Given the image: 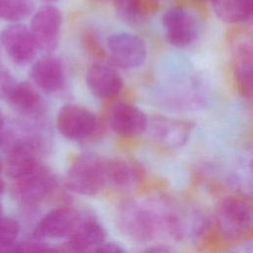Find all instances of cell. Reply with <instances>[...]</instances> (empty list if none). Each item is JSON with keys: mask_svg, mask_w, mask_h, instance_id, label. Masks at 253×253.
Returning a JSON list of instances; mask_svg holds the SVG:
<instances>
[{"mask_svg": "<svg viewBox=\"0 0 253 253\" xmlns=\"http://www.w3.org/2000/svg\"><path fill=\"white\" fill-rule=\"evenodd\" d=\"M120 230L130 240L146 243L165 232L163 201L153 203L126 202L117 213Z\"/></svg>", "mask_w": 253, "mask_h": 253, "instance_id": "1", "label": "cell"}, {"mask_svg": "<svg viewBox=\"0 0 253 253\" xmlns=\"http://www.w3.org/2000/svg\"><path fill=\"white\" fill-rule=\"evenodd\" d=\"M65 187L80 196H95L106 186V158L81 153L70 163L64 178Z\"/></svg>", "mask_w": 253, "mask_h": 253, "instance_id": "2", "label": "cell"}, {"mask_svg": "<svg viewBox=\"0 0 253 253\" xmlns=\"http://www.w3.org/2000/svg\"><path fill=\"white\" fill-rule=\"evenodd\" d=\"M252 222V207L246 199L227 196L218 203L214 214V224L224 240L235 242L245 238L251 232Z\"/></svg>", "mask_w": 253, "mask_h": 253, "instance_id": "3", "label": "cell"}, {"mask_svg": "<svg viewBox=\"0 0 253 253\" xmlns=\"http://www.w3.org/2000/svg\"><path fill=\"white\" fill-rule=\"evenodd\" d=\"M13 180V197L24 206H36L48 198L56 189V175L42 163Z\"/></svg>", "mask_w": 253, "mask_h": 253, "instance_id": "4", "label": "cell"}, {"mask_svg": "<svg viewBox=\"0 0 253 253\" xmlns=\"http://www.w3.org/2000/svg\"><path fill=\"white\" fill-rule=\"evenodd\" d=\"M56 127L66 139L84 141L98 132L100 123L97 116L88 108L77 104H66L57 113Z\"/></svg>", "mask_w": 253, "mask_h": 253, "instance_id": "5", "label": "cell"}, {"mask_svg": "<svg viewBox=\"0 0 253 253\" xmlns=\"http://www.w3.org/2000/svg\"><path fill=\"white\" fill-rule=\"evenodd\" d=\"M106 45L113 65L122 69L138 68L147 57L143 40L130 33L112 34L108 37Z\"/></svg>", "mask_w": 253, "mask_h": 253, "instance_id": "6", "label": "cell"}, {"mask_svg": "<svg viewBox=\"0 0 253 253\" xmlns=\"http://www.w3.org/2000/svg\"><path fill=\"white\" fill-rule=\"evenodd\" d=\"M162 26L168 42L175 47H188L199 37L200 28L196 17L184 8L167 10L162 17Z\"/></svg>", "mask_w": 253, "mask_h": 253, "instance_id": "7", "label": "cell"}, {"mask_svg": "<svg viewBox=\"0 0 253 253\" xmlns=\"http://www.w3.org/2000/svg\"><path fill=\"white\" fill-rule=\"evenodd\" d=\"M61 24V12L55 6L44 5L34 14L30 31L39 49L51 52L56 48L59 42Z\"/></svg>", "mask_w": 253, "mask_h": 253, "instance_id": "8", "label": "cell"}, {"mask_svg": "<svg viewBox=\"0 0 253 253\" xmlns=\"http://www.w3.org/2000/svg\"><path fill=\"white\" fill-rule=\"evenodd\" d=\"M81 217L82 213L73 207H56L41 218L34 230L35 238H67L74 231Z\"/></svg>", "mask_w": 253, "mask_h": 253, "instance_id": "9", "label": "cell"}, {"mask_svg": "<svg viewBox=\"0 0 253 253\" xmlns=\"http://www.w3.org/2000/svg\"><path fill=\"white\" fill-rule=\"evenodd\" d=\"M108 121L115 133L123 137H136L148 126L149 119L137 106L127 102L114 104L108 115Z\"/></svg>", "mask_w": 253, "mask_h": 253, "instance_id": "10", "label": "cell"}, {"mask_svg": "<svg viewBox=\"0 0 253 253\" xmlns=\"http://www.w3.org/2000/svg\"><path fill=\"white\" fill-rule=\"evenodd\" d=\"M0 41L9 58L19 65L30 63L39 50L30 29L22 24L7 26L1 32Z\"/></svg>", "mask_w": 253, "mask_h": 253, "instance_id": "11", "label": "cell"}, {"mask_svg": "<svg viewBox=\"0 0 253 253\" xmlns=\"http://www.w3.org/2000/svg\"><path fill=\"white\" fill-rule=\"evenodd\" d=\"M85 82L95 97L104 100L115 98L124 88L123 78L114 65L100 61H96L88 67Z\"/></svg>", "mask_w": 253, "mask_h": 253, "instance_id": "12", "label": "cell"}, {"mask_svg": "<svg viewBox=\"0 0 253 253\" xmlns=\"http://www.w3.org/2000/svg\"><path fill=\"white\" fill-rule=\"evenodd\" d=\"M144 177L142 166L128 157L106 159V182L119 191H131L137 188Z\"/></svg>", "mask_w": 253, "mask_h": 253, "instance_id": "13", "label": "cell"}, {"mask_svg": "<svg viewBox=\"0 0 253 253\" xmlns=\"http://www.w3.org/2000/svg\"><path fill=\"white\" fill-rule=\"evenodd\" d=\"M40 143L36 138L25 137L14 142L6 159V173L15 179L41 164Z\"/></svg>", "mask_w": 253, "mask_h": 253, "instance_id": "14", "label": "cell"}, {"mask_svg": "<svg viewBox=\"0 0 253 253\" xmlns=\"http://www.w3.org/2000/svg\"><path fill=\"white\" fill-rule=\"evenodd\" d=\"M31 77L40 89L47 93H56L65 84L66 71L64 63L57 56L45 55L33 64Z\"/></svg>", "mask_w": 253, "mask_h": 253, "instance_id": "15", "label": "cell"}, {"mask_svg": "<svg viewBox=\"0 0 253 253\" xmlns=\"http://www.w3.org/2000/svg\"><path fill=\"white\" fill-rule=\"evenodd\" d=\"M148 126L151 128L153 138L160 145L171 149L179 148L186 144L192 129L190 123L166 117L154 118L151 122L149 121Z\"/></svg>", "mask_w": 253, "mask_h": 253, "instance_id": "16", "label": "cell"}, {"mask_svg": "<svg viewBox=\"0 0 253 253\" xmlns=\"http://www.w3.org/2000/svg\"><path fill=\"white\" fill-rule=\"evenodd\" d=\"M106 237L107 231L96 217L82 214L78 225L67 237L65 246L74 252H93Z\"/></svg>", "mask_w": 253, "mask_h": 253, "instance_id": "17", "label": "cell"}, {"mask_svg": "<svg viewBox=\"0 0 253 253\" xmlns=\"http://www.w3.org/2000/svg\"><path fill=\"white\" fill-rule=\"evenodd\" d=\"M252 63L251 42H237L232 52V73L238 91L246 98L252 96Z\"/></svg>", "mask_w": 253, "mask_h": 253, "instance_id": "18", "label": "cell"}, {"mask_svg": "<svg viewBox=\"0 0 253 253\" xmlns=\"http://www.w3.org/2000/svg\"><path fill=\"white\" fill-rule=\"evenodd\" d=\"M6 99L16 110L28 115L38 113L42 103L39 92L28 82H15Z\"/></svg>", "mask_w": 253, "mask_h": 253, "instance_id": "19", "label": "cell"}, {"mask_svg": "<svg viewBox=\"0 0 253 253\" xmlns=\"http://www.w3.org/2000/svg\"><path fill=\"white\" fill-rule=\"evenodd\" d=\"M216 17L227 24L247 22L252 16V0H211Z\"/></svg>", "mask_w": 253, "mask_h": 253, "instance_id": "20", "label": "cell"}, {"mask_svg": "<svg viewBox=\"0 0 253 253\" xmlns=\"http://www.w3.org/2000/svg\"><path fill=\"white\" fill-rule=\"evenodd\" d=\"M114 6L121 20L128 24H136L158 9V1L114 0Z\"/></svg>", "mask_w": 253, "mask_h": 253, "instance_id": "21", "label": "cell"}, {"mask_svg": "<svg viewBox=\"0 0 253 253\" xmlns=\"http://www.w3.org/2000/svg\"><path fill=\"white\" fill-rule=\"evenodd\" d=\"M34 11V0H0V18L9 22L25 20Z\"/></svg>", "mask_w": 253, "mask_h": 253, "instance_id": "22", "label": "cell"}, {"mask_svg": "<svg viewBox=\"0 0 253 253\" xmlns=\"http://www.w3.org/2000/svg\"><path fill=\"white\" fill-rule=\"evenodd\" d=\"M19 223L10 217H0V252H17Z\"/></svg>", "mask_w": 253, "mask_h": 253, "instance_id": "23", "label": "cell"}, {"mask_svg": "<svg viewBox=\"0 0 253 253\" xmlns=\"http://www.w3.org/2000/svg\"><path fill=\"white\" fill-rule=\"evenodd\" d=\"M55 250L56 248L51 247L49 244L37 238L34 240L17 243V252H50Z\"/></svg>", "mask_w": 253, "mask_h": 253, "instance_id": "24", "label": "cell"}, {"mask_svg": "<svg viewBox=\"0 0 253 253\" xmlns=\"http://www.w3.org/2000/svg\"><path fill=\"white\" fill-rule=\"evenodd\" d=\"M14 83L11 74L4 67L0 66V95L6 98Z\"/></svg>", "mask_w": 253, "mask_h": 253, "instance_id": "25", "label": "cell"}, {"mask_svg": "<svg viewBox=\"0 0 253 253\" xmlns=\"http://www.w3.org/2000/svg\"><path fill=\"white\" fill-rule=\"evenodd\" d=\"M93 252H106V253H121L125 252V249L118 243L113 241H103L100 243Z\"/></svg>", "mask_w": 253, "mask_h": 253, "instance_id": "26", "label": "cell"}, {"mask_svg": "<svg viewBox=\"0 0 253 253\" xmlns=\"http://www.w3.org/2000/svg\"><path fill=\"white\" fill-rule=\"evenodd\" d=\"M146 251H154V252H167L170 251V249L163 244H158V245H153L152 247H149L146 249Z\"/></svg>", "mask_w": 253, "mask_h": 253, "instance_id": "27", "label": "cell"}, {"mask_svg": "<svg viewBox=\"0 0 253 253\" xmlns=\"http://www.w3.org/2000/svg\"><path fill=\"white\" fill-rule=\"evenodd\" d=\"M4 134H5V130H4V119L0 110V144L3 142L4 139Z\"/></svg>", "mask_w": 253, "mask_h": 253, "instance_id": "28", "label": "cell"}, {"mask_svg": "<svg viewBox=\"0 0 253 253\" xmlns=\"http://www.w3.org/2000/svg\"><path fill=\"white\" fill-rule=\"evenodd\" d=\"M1 173H2V164L0 162V195L3 193L4 191V182L2 180V177H1Z\"/></svg>", "mask_w": 253, "mask_h": 253, "instance_id": "29", "label": "cell"}, {"mask_svg": "<svg viewBox=\"0 0 253 253\" xmlns=\"http://www.w3.org/2000/svg\"><path fill=\"white\" fill-rule=\"evenodd\" d=\"M45 2H53V1H56V0H43Z\"/></svg>", "mask_w": 253, "mask_h": 253, "instance_id": "30", "label": "cell"}, {"mask_svg": "<svg viewBox=\"0 0 253 253\" xmlns=\"http://www.w3.org/2000/svg\"><path fill=\"white\" fill-rule=\"evenodd\" d=\"M0 217H1V207H0Z\"/></svg>", "mask_w": 253, "mask_h": 253, "instance_id": "31", "label": "cell"}]
</instances>
